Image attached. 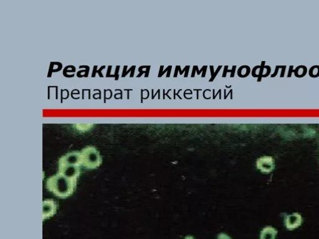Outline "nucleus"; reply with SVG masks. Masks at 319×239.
Segmentation results:
<instances>
[{"mask_svg": "<svg viewBox=\"0 0 319 239\" xmlns=\"http://www.w3.org/2000/svg\"><path fill=\"white\" fill-rule=\"evenodd\" d=\"M56 206L53 201H46L43 203V219L49 218L54 215L56 212Z\"/></svg>", "mask_w": 319, "mask_h": 239, "instance_id": "6", "label": "nucleus"}, {"mask_svg": "<svg viewBox=\"0 0 319 239\" xmlns=\"http://www.w3.org/2000/svg\"><path fill=\"white\" fill-rule=\"evenodd\" d=\"M184 239H194V237L189 236L186 237V238H185Z\"/></svg>", "mask_w": 319, "mask_h": 239, "instance_id": "9", "label": "nucleus"}, {"mask_svg": "<svg viewBox=\"0 0 319 239\" xmlns=\"http://www.w3.org/2000/svg\"><path fill=\"white\" fill-rule=\"evenodd\" d=\"M77 179L71 178L58 172L48 179L47 188L56 196L66 198L71 196L75 190Z\"/></svg>", "mask_w": 319, "mask_h": 239, "instance_id": "1", "label": "nucleus"}, {"mask_svg": "<svg viewBox=\"0 0 319 239\" xmlns=\"http://www.w3.org/2000/svg\"><path fill=\"white\" fill-rule=\"evenodd\" d=\"M81 152H72L59 159V173L71 178L78 179L81 166Z\"/></svg>", "mask_w": 319, "mask_h": 239, "instance_id": "2", "label": "nucleus"}, {"mask_svg": "<svg viewBox=\"0 0 319 239\" xmlns=\"http://www.w3.org/2000/svg\"><path fill=\"white\" fill-rule=\"evenodd\" d=\"M256 166L261 172H271L275 167V162L273 157L264 156L257 160Z\"/></svg>", "mask_w": 319, "mask_h": 239, "instance_id": "4", "label": "nucleus"}, {"mask_svg": "<svg viewBox=\"0 0 319 239\" xmlns=\"http://www.w3.org/2000/svg\"><path fill=\"white\" fill-rule=\"evenodd\" d=\"M81 164L88 169H95L101 164V155L93 147H88L81 152Z\"/></svg>", "mask_w": 319, "mask_h": 239, "instance_id": "3", "label": "nucleus"}, {"mask_svg": "<svg viewBox=\"0 0 319 239\" xmlns=\"http://www.w3.org/2000/svg\"><path fill=\"white\" fill-rule=\"evenodd\" d=\"M217 239H232L226 234H220Z\"/></svg>", "mask_w": 319, "mask_h": 239, "instance_id": "8", "label": "nucleus"}, {"mask_svg": "<svg viewBox=\"0 0 319 239\" xmlns=\"http://www.w3.org/2000/svg\"><path fill=\"white\" fill-rule=\"evenodd\" d=\"M303 223V218L300 214L293 213L287 215L284 220V224L287 229L293 231L298 228Z\"/></svg>", "mask_w": 319, "mask_h": 239, "instance_id": "5", "label": "nucleus"}, {"mask_svg": "<svg viewBox=\"0 0 319 239\" xmlns=\"http://www.w3.org/2000/svg\"><path fill=\"white\" fill-rule=\"evenodd\" d=\"M278 233V231L273 227H266L261 232L260 239H276Z\"/></svg>", "mask_w": 319, "mask_h": 239, "instance_id": "7", "label": "nucleus"}]
</instances>
